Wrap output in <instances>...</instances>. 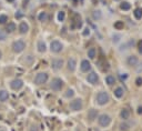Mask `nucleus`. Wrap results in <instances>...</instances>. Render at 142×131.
<instances>
[{"instance_id": "obj_34", "label": "nucleus", "mask_w": 142, "mask_h": 131, "mask_svg": "<svg viewBox=\"0 0 142 131\" xmlns=\"http://www.w3.org/2000/svg\"><path fill=\"white\" fill-rule=\"evenodd\" d=\"M136 83H137V86H142V78H141V77L137 78V80H136Z\"/></svg>"}, {"instance_id": "obj_13", "label": "nucleus", "mask_w": 142, "mask_h": 131, "mask_svg": "<svg viewBox=\"0 0 142 131\" xmlns=\"http://www.w3.org/2000/svg\"><path fill=\"white\" fill-rule=\"evenodd\" d=\"M17 30V26H16V24L14 22H7L6 24V29H5V31L7 32V33H12V32H14Z\"/></svg>"}, {"instance_id": "obj_24", "label": "nucleus", "mask_w": 142, "mask_h": 131, "mask_svg": "<svg viewBox=\"0 0 142 131\" xmlns=\"http://www.w3.org/2000/svg\"><path fill=\"white\" fill-rule=\"evenodd\" d=\"M123 93H124V90H123L122 88H120V87L117 88L114 90V96L117 97V98H121V97L123 96Z\"/></svg>"}, {"instance_id": "obj_14", "label": "nucleus", "mask_w": 142, "mask_h": 131, "mask_svg": "<svg viewBox=\"0 0 142 131\" xmlns=\"http://www.w3.org/2000/svg\"><path fill=\"white\" fill-rule=\"evenodd\" d=\"M28 31H29V25L26 21L20 22V25H19V32L21 33V35H26Z\"/></svg>"}, {"instance_id": "obj_26", "label": "nucleus", "mask_w": 142, "mask_h": 131, "mask_svg": "<svg viewBox=\"0 0 142 131\" xmlns=\"http://www.w3.org/2000/svg\"><path fill=\"white\" fill-rule=\"evenodd\" d=\"M120 8L122 9V10H129L130 8H131V5H130V3L129 2H127V1H123L122 3H121V5H120Z\"/></svg>"}, {"instance_id": "obj_41", "label": "nucleus", "mask_w": 142, "mask_h": 131, "mask_svg": "<svg viewBox=\"0 0 142 131\" xmlns=\"http://www.w3.org/2000/svg\"><path fill=\"white\" fill-rule=\"evenodd\" d=\"M0 131H6V130H3V129H1V130H0Z\"/></svg>"}, {"instance_id": "obj_19", "label": "nucleus", "mask_w": 142, "mask_h": 131, "mask_svg": "<svg viewBox=\"0 0 142 131\" xmlns=\"http://www.w3.org/2000/svg\"><path fill=\"white\" fill-rule=\"evenodd\" d=\"M138 58L136 57V56H130V57L128 58V63H129V66H136L137 63H138Z\"/></svg>"}, {"instance_id": "obj_11", "label": "nucleus", "mask_w": 142, "mask_h": 131, "mask_svg": "<svg viewBox=\"0 0 142 131\" xmlns=\"http://www.w3.org/2000/svg\"><path fill=\"white\" fill-rule=\"evenodd\" d=\"M87 81L89 82V83H91V84H96L97 82L99 81L98 74H97L96 72H90L88 74V77H87Z\"/></svg>"}, {"instance_id": "obj_18", "label": "nucleus", "mask_w": 142, "mask_h": 131, "mask_svg": "<svg viewBox=\"0 0 142 131\" xmlns=\"http://www.w3.org/2000/svg\"><path fill=\"white\" fill-rule=\"evenodd\" d=\"M48 19V14L46 11H41V12H39L38 14V20L41 21V22H44V21H47Z\"/></svg>"}, {"instance_id": "obj_42", "label": "nucleus", "mask_w": 142, "mask_h": 131, "mask_svg": "<svg viewBox=\"0 0 142 131\" xmlns=\"http://www.w3.org/2000/svg\"><path fill=\"white\" fill-rule=\"evenodd\" d=\"M8 1H13V0H8Z\"/></svg>"}, {"instance_id": "obj_40", "label": "nucleus", "mask_w": 142, "mask_h": 131, "mask_svg": "<svg viewBox=\"0 0 142 131\" xmlns=\"http://www.w3.org/2000/svg\"><path fill=\"white\" fill-rule=\"evenodd\" d=\"M1 58H2V51L0 50V59H1Z\"/></svg>"}, {"instance_id": "obj_2", "label": "nucleus", "mask_w": 142, "mask_h": 131, "mask_svg": "<svg viewBox=\"0 0 142 131\" xmlns=\"http://www.w3.org/2000/svg\"><path fill=\"white\" fill-rule=\"evenodd\" d=\"M48 78L49 77H48L47 72H39L36 74L33 82H35V84H37V86H41V84H44L48 81Z\"/></svg>"}, {"instance_id": "obj_31", "label": "nucleus", "mask_w": 142, "mask_h": 131, "mask_svg": "<svg viewBox=\"0 0 142 131\" xmlns=\"http://www.w3.org/2000/svg\"><path fill=\"white\" fill-rule=\"evenodd\" d=\"M130 128V126L128 123H120V130L121 131H128Z\"/></svg>"}, {"instance_id": "obj_10", "label": "nucleus", "mask_w": 142, "mask_h": 131, "mask_svg": "<svg viewBox=\"0 0 142 131\" xmlns=\"http://www.w3.org/2000/svg\"><path fill=\"white\" fill-rule=\"evenodd\" d=\"M80 69L82 72H88V71L91 70V63L90 61H88L87 59H84V60L81 61V65H80Z\"/></svg>"}, {"instance_id": "obj_28", "label": "nucleus", "mask_w": 142, "mask_h": 131, "mask_svg": "<svg viewBox=\"0 0 142 131\" xmlns=\"http://www.w3.org/2000/svg\"><path fill=\"white\" fill-rule=\"evenodd\" d=\"M7 37H8V33L5 30H2V29H0V41H5L7 39Z\"/></svg>"}, {"instance_id": "obj_27", "label": "nucleus", "mask_w": 142, "mask_h": 131, "mask_svg": "<svg viewBox=\"0 0 142 131\" xmlns=\"http://www.w3.org/2000/svg\"><path fill=\"white\" fill-rule=\"evenodd\" d=\"M133 14H134V17H136L137 19H141V18H142V9H140V8L136 9V10H134V12H133Z\"/></svg>"}, {"instance_id": "obj_32", "label": "nucleus", "mask_w": 142, "mask_h": 131, "mask_svg": "<svg viewBox=\"0 0 142 131\" xmlns=\"http://www.w3.org/2000/svg\"><path fill=\"white\" fill-rule=\"evenodd\" d=\"M73 95H74V91L72 90V89H69V90H67L65 97L66 98H71V97H73Z\"/></svg>"}, {"instance_id": "obj_8", "label": "nucleus", "mask_w": 142, "mask_h": 131, "mask_svg": "<svg viewBox=\"0 0 142 131\" xmlns=\"http://www.w3.org/2000/svg\"><path fill=\"white\" fill-rule=\"evenodd\" d=\"M23 87V81H22L21 79H13L12 81L10 82V88L12 89V90L14 91H18V90H20V89Z\"/></svg>"}, {"instance_id": "obj_16", "label": "nucleus", "mask_w": 142, "mask_h": 131, "mask_svg": "<svg viewBox=\"0 0 142 131\" xmlns=\"http://www.w3.org/2000/svg\"><path fill=\"white\" fill-rule=\"evenodd\" d=\"M9 99V92L7 90H0V102H6Z\"/></svg>"}, {"instance_id": "obj_9", "label": "nucleus", "mask_w": 142, "mask_h": 131, "mask_svg": "<svg viewBox=\"0 0 142 131\" xmlns=\"http://www.w3.org/2000/svg\"><path fill=\"white\" fill-rule=\"evenodd\" d=\"M63 60L62 59H53V60L51 61V68L56 70V71H58V70H61L62 69V67H63Z\"/></svg>"}, {"instance_id": "obj_21", "label": "nucleus", "mask_w": 142, "mask_h": 131, "mask_svg": "<svg viewBox=\"0 0 142 131\" xmlns=\"http://www.w3.org/2000/svg\"><path fill=\"white\" fill-rule=\"evenodd\" d=\"M92 17H93V19L94 20H100L102 18V13H101V11L100 10H96V11H93L92 12Z\"/></svg>"}, {"instance_id": "obj_36", "label": "nucleus", "mask_w": 142, "mask_h": 131, "mask_svg": "<svg viewBox=\"0 0 142 131\" xmlns=\"http://www.w3.org/2000/svg\"><path fill=\"white\" fill-rule=\"evenodd\" d=\"M119 40H120V36H118V35L113 36V42H118Z\"/></svg>"}, {"instance_id": "obj_5", "label": "nucleus", "mask_w": 142, "mask_h": 131, "mask_svg": "<svg viewBox=\"0 0 142 131\" xmlns=\"http://www.w3.org/2000/svg\"><path fill=\"white\" fill-rule=\"evenodd\" d=\"M69 107H70V109L72 110V111H79V110L82 109L83 103H82V100L80 98H78V99H74V100L71 101L70 104H69Z\"/></svg>"}, {"instance_id": "obj_17", "label": "nucleus", "mask_w": 142, "mask_h": 131, "mask_svg": "<svg viewBox=\"0 0 142 131\" xmlns=\"http://www.w3.org/2000/svg\"><path fill=\"white\" fill-rule=\"evenodd\" d=\"M37 48H38L39 52H46V50H47V46H46V43H44L43 40H39L38 41V43H37Z\"/></svg>"}, {"instance_id": "obj_35", "label": "nucleus", "mask_w": 142, "mask_h": 131, "mask_svg": "<svg viewBox=\"0 0 142 131\" xmlns=\"http://www.w3.org/2000/svg\"><path fill=\"white\" fill-rule=\"evenodd\" d=\"M83 36H89L90 35V29L89 28H87V29H84V31H83V33H82Z\"/></svg>"}, {"instance_id": "obj_37", "label": "nucleus", "mask_w": 142, "mask_h": 131, "mask_svg": "<svg viewBox=\"0 0 142 131\" xmlns=\"http://www.w3.org/2000/svg\"><path fill=\"white\" fill-rule=\"evenodd\" d=\"M120 77H121V79H122V80H125L127 78H128V76H127V74H121Z\"/></svg>"}, {"instance_id": "obj_25", "label": "nucleus", "mask_w": 142, "mask_h": 131, "mask_svg": "<svg viewBox=\"0 0 142 131\" xmlns=\"http://www.w3.org/2000/svg\"><path fill=\"white\" fill-rule=\"evenodd\" d=\"M8 22V16L5 13L0 14V25H6Z\"/></svg>"}, {"instance_id": "obj_6", "label": "nucleus", "mask_w": 142, "mask_h": 131, "mask_svg": "<svg viewBox=\"0 0 142 131\" xmlns=\"http://www.w3.org/2000/svg\"><path fill=\"white\" fill-rule=\"evenodd\" d=\"M63 49V44L58 40H53L52 42L50 43V50L51 52H54V53H59L61 52Z\"/></svg>"}, {"instance_id": "obj_7", "label": "nucleus", "mask_w": 142, "mask_h": 131, "mask_svg": "<svg viewBox=\"0 0 142 131\" xmlns=\"http://www.w3.org/2000/svg\"><path fill=\"white\" fill-rule=\"evenodd\" d=\"M98 122L101 127H108L111 122V118H110V115H108L106 113H102L98 117Z\"/></svg>"}, {"instance_id": "obj_12", "label": "nucleus", "mask_w": 142, "mask_h": 131, "mask_svg": "<svg viewBox=\"0 0 142 131\" xmlns=\"http://www.w3.org/2000/svg\"><path fill=\"white\" fill-rule=\"evenodd\" d=\"M67 68H68L69 71L73 72L74 70L77 69V60L74 58H70L68 60V63H67Z\"/></svg>"}, {"instance_id": "obj_1", "label": "nucleus", "mask_w": 142, "mask_h": 131, "mask_svg": "<svg viewBox=\"0 0 142 131\" xmlns=\"http://www.w3.org/2000/svg\"><path fill=\"white\" fill-rule=\"evenodd\" d=\"M26 42L22 39H19V40H16L12 42V46H11V48H12V51L14 52V53H20V52H22L25 49H26Z\"/></svg>"}, {"instance_id": "obj_4", "label": "nucleus", "mask_w": 142, "mask_h": 131, "mask_svg": "<svg viewBox=\"0 0 142 131\" xmlns=\"http://www.w3.org/2000/svg\"><path fill=\"white\" fill-rule=\"evenodd\" d=\"M63 87V81L60 79V78H53L51 80V83H50V88L52 89L53 91H60Z\"/></svg>"}, {"instance_id": "obj_29", "label": "nucleus", "mask_w": 142, "mask_h": 131, "mask_svg": "<svg viewBox=\"0 0 142 131\" xmlns=\"http://www.w3.org/2000/svg\"><path fill=\"white\" fill-rule=\"evenodd\" d=\"M124 27V24H123V21H117L114 24V28L118 29V30H120V29H123Z\"/></svg>"}, {"instance_id": "obj_23", "label": "nucleus", "mask_w": 142, "mask_h": 131, "mask_svg": "<svg viewBox=\"0 0 142 131\" xmlns=\"http://www.w3.org/2000/svg\"><path fill=\"white\" fill-rule=\"evenodd\" d=\"M106 83L109 84V86H112L113 83H115V79L113 76H111V74H109V76L106 77Z\"/></svg>"}, {"instance_id": "obj_20", "label": "nucleus", "mask_w": 142, "mask_h": 131, "mask_svg": "<svg viewBox=\"0 0 142 131\" xmlns=\"http://www.w3.org/2000/svg\"><path fill=\"white\" fill-rule=\"evenodd\" d=\"M120 115L123 120H127V119H129V117H130V112L128 109H122L120 112Z\"/></svg>"}, {"instance_id": "obj_30", "label": "nucleus", "mask_w": 142, "mask_h": 131, "mask_svg": "<svg viewBox=\"0 0 142 131\" xmlns=\"http://www.w3.org/2000/svg\"><path fill=\"white\" fill-rule=\"evenodd\" d=\"M58 21H63L65 20V18H66V13H65V11H60V12H58Z\"/></svg>"}, {"instance_id": "obj_3", "label": "nucleus", "mask_w": 142, "mask_h": 131, "mask_svg": "<svg viewBox=\"0 0 142 131\" xmlns=\"http://www.w3.org/2000/svg\"><path fill=\"white\" fill-rule=\"evenodd\" d=\"M109 95L106 92V91H100L98 95H97V102H98V104H100V106H104L106 103L109 102Z\"/></svg>"}, {"instance_id": "obj_33", "label": "nucleus", "mask_w": 142, "mask_h": 131, "mask_svg": "<svg viewBox=\"0 0 142 131\" xmlns=\"http://www.w3.org/2000/svg\"><path fill=\"white\" fill-rule=\"evenodd\" d=\"M22 16H23V13H22L21 10H18L16 13H14V17L17 18V19H20V18H22Z\"/></svg>"}, {"instance_id": "obj_39", "label": "nucleus", "mask_w": 142, "mask_h": 131, "mask_svg": "<svg viewBox=\"0 0 142 131\" xmlns=\"http://www.w3.org/2000/svg\"><path fill=\"white\" fill-rule=\"evenodd\" d=\"M138 113H142V107H139V109H138Z\"/></svg>"}, {"instance_id": "obj_22", "label": "nucleus", "mask_w": 142, "mask_h": 131, "mask_svg": "<svg viewBox=\"0 0 142 131\" xmlns=\"http://www.w3.org/2000/svg\"><path fill=\"white\" fill-rule=\"evenodd\" d=\"M96 55H97L96 48H90V49L88 50V57H89V59H94L96 58Z\"/></svg>"}, {"instance_id": "obj_38", "label": "nucleus", "mask_w": 142, "mask_h": 131, "mask_svg": "<svg viewBox=\"0 0 142 131\" xmlns=\"http://www.w3.org/2000/svg\"><path fill=\"white\" fill-rule=\"evenodd\" d=\"M139 51L142 52V41H140V42H139Z\"/></svg>"}, {"instance_id": "obj_15", "label": "nucleus", "mask_w": 142, "mask_h": 131, "mask_svg": "<svg viewBox=\"0 0 142 131\" xmlns=\"http://www.w3.org/2000/svg\"><path fill=\"white\" fill-rule=\"evenodd\" d=\"M97 117H98V111L94 110V109H90L88 111V119H89V121L92 122V121H94Z\"/></svg>"}]
</instances>
